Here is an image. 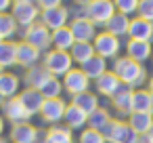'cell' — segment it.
Listing matches in <instances>:
<instances>
[{"instance_id": "6da1fadb", "label": "cell", "mask_w": 153, "mask_h": 143, "mask_svg": "<svg viewBox=\"0 0 153 143\" xmlns=\"http://www.w3.org/2000/svg\"><path fill=\"white\" fill-rule=\"evenodd\" d=\"M111 72L120 78V82H122L124 86H128V88H132V91L140 88V86L145 84V80H147V70L143 67V63L132 61V59L126 57V55L113 59Z\"/></svg>"}, {"instance_id": "7a4b0ae2", "label": "cell", "mask_w": 153, "mask_h": 143, "mask_svg": "<svg viewBox=\"0 0 153 143\" xmlns=\"http://www.w3.org/2000/svg\"><path fill=\"white\" fill-rule=\"evenodd\" d=\"M42 65L46 67V72H48L51 76L63 80V76L74 67V59H71V55L65 53V51L51 49V51H46V53L42 55Z\"/></svg>"}, {"instance_id": "3957f363", "label": "cell", "mask_w": 153, "mask_h": 143, "mask_svg": "<svg viewBox=\"0 0 153 143\" xmlns=\"http://www.w3.org/2000/svg\"><path fill=\"white\" fill-rule=\"evenodd\" d=\"M21 40L27 42V44H32L34 49H38L42 55L53 49V32L48 28H44L40 21L34 23V25H30V28H25L21 32Z\"/></svg>"}, {"instance_id": "277c9868", "label": "cell", "mask_w": 153, "mask_h": 143, "mask_svg": "<svg viewBox=\"0 0 153 143\" xmlns=\"http://www.w3.org/2000/svg\"><path fill=\"white\" fill-rule=\"evenodd\" d=\"M113 0H90V4L84 9V17H88L94 25H107V21L115 15Z\"/></svg>"}, {"instance_id": "5b68a950", "label": "cell", "mask_w": 153, "mask_h": 143, "mask_svg": "<svg viewBox=\"0 0 153 143\" xmlns=\"http://www.w3.org/2000/svg\"><path fill=\"white\" fill-rule=\"evenodd\" d=\"M40 13L42 11L38 9L36 2H13V9H11V15H13V19L17 21V25L21 30L38 23L40 21Z\"/></svg>"}, {"instance_id": "8992f818", "label": "cell", "mask_w": 153, "mask_h": 143, "mask_svg": "<svg viewBox=\"0 0 153 143\" xmlns=\"http://www.w3.org/2000/svg\"><path fill=\"white\" fill-rule=\"evenodd\" d=\"M103 135L109 143H136L138 141V135L130 128V124L124 120H117V118L111 120V124L105 128Z\"/></svg>"}, {"instance_id": "52a82bcc", "label": "cell", "mask_w": 153, "mask_h": 143, "mask_svg": "<svg viewBox=\"0 0 153 143\" xmlns=\"http://www.w3.org/2000/svg\"><path fill=\"white\" fill-rule=\"evenodd\" d=\"M92 46H94V53H97L99 57H103V59H117L120 49H122L120 38L111 36V34L105 32V30L97 34V38L92 40Z\"/></svg>"}, {"instance_id": "ba28073f", "label": "cell", "mask_w": 153, "mask_h": 143, "mask_svg": "<svg viewBox=\"0 0 153 143\" xmlns=\"http://www.w3.org/2000/svg\"><path fill=\"white\" fill-rule=\"evenodd\" d=\"M67 105H69V103H67L63 97H59V99H44L42 109H40L38 116H40V120H42L44 124L55 126V124H59V122L63 120Z\"/></svg>"}, {"instance_id": "9c48e42d", "label": "cell", "mask_w": 153, "mask_h": 143, "mask_svg": "<svg viewBox=\"0 0 153 143\" xmlns=\"http://www.w3.org/2000/svg\"><path fill=\"white\" fill-rule=\"evenodd\" d=\"M0 109H2V118H4L7 122H11V126L23 124V122H30V120H32L30 112L25 109V105L21 103L19 97H13V99L2 101V107H0Z\"/></svg>"}, {"instance_id": "30bf717a", "label": "cell", "mask_w": 153, "mask_h": 143, "mask_svg": "<svg viewBox=\"0 0 153 143\" xmlns=\"http://www.w3.org/2000/svg\"><path fill=\"white\" fill-rule=\"evenodd\" d=\"M63 91L69 93L71 97L82 95V93L90 91V78H88L80 67H71V70L63 76Z\"/></svg>"}, {"instance_id": "8fae6325", "label": "cell", "mask_w": 153, "mask_h": 143, "mask_svg": "<svg viewBox=\"0 0 153 143\" xmlns=\"http://www.w3.org/2000/svg\"><path fill=\"white\" fill-rule=\"evenodd\" d=\"M42 130L38 126H34L32 122H23V124H15L9 130V141L11 143H40L42 141Z\"/></svg>"}, {"instance_id": "7c38bea8", "label": "cell", "mask_w": 153, "mask_h": 143, "mask_svg": "<svg viewBox=\"0 0 153 143\" xmlns=\"http://www.w3.org/2000/svg\"><path fill=\"white\" fill-rule=\"evenodd\" d=\"M69 30H71V34L76 38V42H92L97 38V34H99L97 25L84 15H76L69 21Z\"/></svg>"}, {"instance_id": "4fadbf2b", "label": "cell", "mask_w": 153, "mask_h": 143, "mask_svg": "<svg viewBox=\"0 0 153 143\" xmlns=\"http://www.w3.org/2000/svg\"><path fill=\"white\" fill-rule=\"evenodd\" d=\"M69 9L67 7H57V9H48V11H42L40 13V23L44 28H48L51 32L55 30H61V28H67L69 25Z\"/></svg>"}, {"instance_id": "5bb4252c", "label": "cell", "mask_w": 153, "mask_h": 143, "mask_svg": "<svg viewBox=\"0 0 153 143\" xmlns=\"http://www.w3.org/2000/svg\"><path fill=\"white\" fill-rule=\"evenodd\" d=\"M40 63H42V53L38 49H34L32 44L17 40V65L23 70H30V67L40 65Z\"/></svg>"}, {"instance_id": "9a60e30c", "label": "cell", "mask_w": 153, "mask_h": 143, "mask_svg": "<svg viewBox=\"0 0 153 143\" xmlns=\"http://www.w3.org/2000/svg\"><path fill=\"white\" fill-rule=\"evenodd\" d=\"M19 93H21V78L15 72L0 74V97H2V101L19 97Z\"/></svg>"}, {"instance_id": "2e32d148", "label": "cell", "mask_w": 153, "mask_h": 143, "mask_svg": "<svg viewBox=\"0 0 153 143\" xmlns=\"http://www.w3.org/2000/svg\"><path fill=\"white\" fill-rule=\"evenodd\" d=\"M63 126H67L71 133L74 130H84L88 126V114H84L78 105L69 103L67 109H65V116H63Z\"/></svg>"}, {"instance_id": "e0dca14e", "label": "cell", "mask_w": 153, "mask_h": 143, "mask_svg": "<svg viewBox=\"0 0 153 143\" xmlns=\"http://www.w3.org/2000/svg\"><path fill=\"white\" fill-rule=\"evenodd\" d=\"M94 88H97V95H103V97H109L111 99L122 88V82H120V78L111 70H107L99 80H94Z\"/></svg>"}, {"instance_id": "ac0fdd59", "label": "cell", "mask_w": 153, "mask_h": 143, "mask_svg": "<svg viewBox=\"0 0 153 143\" xmlns=\"http://www.w3.org/2000/svg\"><path fill=\"white\" fill-rule=\"evenodd\" d=\"M128 36H130V40H145V42H151V40H153V23L140 19V17H134V19H130Z\"/></svg>"}, {"instance_id": "d6986e66", "label": "cell", "mask_w": 153, "mask_h": 143, "mask_svg": "<svg viewBox=\"0 0 153 143\" xmlns=\"http://www.w3.org/2000/svg\"><path fill=\"white\" fill-rule=\"evenodd\" d=\"M48 78H51V74H48V72H46V67L40 63V65H34V67L25 70V74H23L21 82L25 84V88H36V91H40V86H42Z\"/></svg>"}, {"instance_id": "ffe728a7", "label": "cell", "mask_w": 153, "mask_h": 143, "mask_svg": "<svg viewBox=\"0 0 153 143\" xmlns=\"http://www.w3.org/2000/svg\"><path fill=\"white\" fill-rule=\"evenodd\" d=\"M19 99H21V103L25 105V109L30 112V116H32V118L40 114L42 103H44V97H42V93H40V91H36V88H21Z\"/></svg>"}, {"instance_id": "44dd1931", "label": "cell", "mask_w": 153, "mask_h": 143, "mask_svg": "<svg viewBox=\"0 0 153 143\" xmlns=\"http://www.w3.org/2000/svg\"><path fill=\"white\" fill-rule=\"evenodd\" d=\"M153 49H151V42H145V40H128L126 44V57H130L132 61H147L151 57Z\"/></svg>"}, {"instance_id": "7402d4cb", "label": "cell", "mask_w": 153, "mask_h": 143, "mask_svg": "<svg viewBox=\"0 0 153 143\" xmlns=\"http://www.w3.org/2000/svg\"><path fill=\"white\" fill-rule=\"evenodd\" d=\"M17 65V40H2L0 42V67L4 72Z\"/></svg>"}, {"instance_id": "603a6c76", "label": "cell", "mask_w": 153, "mask_h": 143, "mask_svg": "<svg viewBox=\"0 0 153 143\" xmlns=\"http://www.w3.org/2000/svg\"><path fill=\"white\" fill-rule=\"evenodd\" d=\"M111 103L120 116H130L132 114V88L122 84V88L111 97Z\"/></svg>"}, {"instance_id": "cb8c5ba5", "label": "cell", "mask_w": 153, "mask_h": 143, "mask_svg": "<svg viewBox=\"0 0 153 143\" xmlns=\"http://www.w3.org/2000/svg\"><path fill=\"white\" fill-rule=\"evenodd\" d=\"M40 143H76L74 141V135L67 126H61V124H55V126H48L42 141Z\"/></svg>"}, {"instance_id": "d4e9b609", "label": "cell", "mask_w": 153, "mask_h": 143, "mask_svg": "<svg viewBox=\"0 0 153 143\" xmlns=\"http://www.w3.org/2000/svg\"><path fill=\"white\" fill-rule=\"evenodd\" d=\"M128 124H130V128H132L138 137H143V135L149 133V128H151V124H153V114L132 112V114L128 116Z\"/></svg>"}, {"instance_id": "484cf974", "label": "cell", "mask_w": 153, "mask_h": 143, "mask_svg": "<svg viewBox=\"0 0 153 143\" xmlns=\"http://www.w3.org/2000/svg\"><path fill=\"white\" fill-rule=\"evenodd\" d=\"M71 103L74 105H78L84 114H94L101 105H99V95L97 93H92V91H86V93H82V95H76V97H71Z\"/></svg>"}, {"instance_id": "4316f807", "label": "cell", "mask_w": 153, "mask_h": 143, "mask_svg": "<svg viewBox=\"0 0 153 143\" xmlns=\"http://www.w3.org/2000/svg\"><path fill=\"white\" fill-rule=\"evenodd\" d=\"M128 28H130V17L122 15V13H115L107 25H105V32H109L111 36L115 38H122V36H128Z\"/></svg>"}, {"instance_id": "83f0119b", "label": "cell", "mask_w": 153, "mask_h": 143, "mask_svg": "<svg viewBox=\"0 0 153 143\" xmlns=\"http://www.w3.org/2000/svg\"><path fill=\"white\" fill-rule=\"evenodd\" d=\"M80 70L90 78V82H92V80H99V78L107 72V59H103V57L94 55V57H90V59L80 67Z\"/></svg>"}, {"instance_id": "f1b7e54d", "label": "cell", "mask_w": 153, "mask_h": 143, "mask_svg": "<svg viewBox=\"0 0 153 143\" xmlns=\"http://www.w3.org/2000/svg\"><path fill=\"white\" fill-rule=\"evenodd\" d=\"M74 44H76V38H74V34H71L69 25H67V28H61V30H55V32H53V49L69 53Z\"/></svg>"}, {"instance_id": "f546056e", "label": "cell", "mask_w": 153, "mask_h": 143, "mask_svg": "<svg viewBox=\"0 0 153 143\" xmlns=\"http://www.w3.org/2000/svg\"><path fill=\"white\" fill-rule=\"evenodd\" d=\"M69 55H71L74 63H78V67H82V65H84V63H86L90 57H94L97 53H94L92 42H76V44L71 46Z\"/></svg>"}, {"instance_id": "4dcf8cb0", "label": "cell", "mask_w": 153, "mask_h": 143, "mask_svg": "<svg viewBox=\"0 0 153 143\" xmlns=\"http://www.w3.org/2000/svg\"><path fill=\"white\" fill-rule=\"evenodd\" d=\"M151 105H153V95L149 91H145V88L132 91V112L151 114Z\"/></svg>"}, {"instance_id": "1f68e13d", "label": "cell", "mask_w": 153, "mask_h": 143, "mask_svg": "<svg viewBox=\"0 0 153 143\" xmlns=\"http://www.w3.org/2000/svg\"><path fill=\"white\" fill-rule=\"evenodd\" d=\"M19 32L17 21L11 13H0V40H13Z\"/></svg>"}, {"instance_id": "d6a6232c", "label": "cell", "mask_w": 153, "mask_h": 143, "mask_svg": "<svg viewBox=\"0 0 153 143\" xmlns=\"http://www.w3.org/2000/svg\"><path fill=\"white\" fill-rule=\"evenodd\" d=\"M111 114L105 109V107H99L94 114H90L88 116V128H94V130H99V133H105V128L111 124Z\"/></svg>"}, {"instance_id": "836d02e7", "label": "cell", "mask_w": 153, "mask_h": 143, "mask_svg": "<svg viewBox=\"0 0 153 143\" xmlns=\"http://www.w3.org/2000/svg\"><path fill=\"white\" fill-rule=\"evenodd\" d=\"M40 93H42V97H44V99H59V97H61V93H63V80H61V78L51 76V78L40 86Z\"/></svg>"}, {"instance_id": "e575fe53", "label": "cell", "mask_w": 153, "mask_h": 143, "mask_svg": "<svg viewBox=\"0 0 153 143\" xmlns=\"http://www.w3.org/2000/svg\"><path fill=\"white\" fill-rule=\"evenodd\" d=\"M78 143H107V139H105V135L103 133H99V130H94V128H84V130H80V137H78Z\"/></svg>"}, {"instance_id": "d590c367", "label": "cell", "mask_w": 153, "mask_h": 143, "mask_svg": "<svg viewBox=\"0 0 153 143\" xmlns=\"http://www.w3.org/2000/svg\"><path fill=\"white\" fill-rule=\"evenodd\" d=\"M138 2L140 0H113V4H115V11L130 17L132 13H138Z\"/></svg>"}, {"instance_id": "8d00e7d4", "label": "cell", "mask_w": 153, "mask_h": 143, "mask_svg": "<svg viewBox=\"0 0 153 143\" xmlns=\"http://www.w3.org/2000/svg\"><path fill=\"white\" fill-rule=\"evenodd\" d=\"M136 17L153 23V0H140V2H138V15Z\"/></svg>"}, {"instance_id": "74e56055", "label": "cell", "mask_w": 153, "mask_h": 143, "mask_svg": "<svg viewBox=\"0 0 153 143\" xmlns=\"http://www.w3.org/2000/svg\"><path fill=\"white\" fill-rule=\"evenodd\" d=\"M38 4L40 11H48V9H57V7H63V0H34Z\"/></svg>"}, {"instance_id": "f35d334b", "label": "cell", "mask_w": 153, "mask_h": 143, "mask_svg": "<svg viewBox=\"0 0 153 143\" xmlns=\"http://www.w3.org/2000/svg\"><path fill=\"white\" fill-rule=\"evenodd\" d=\"M13 0H0V13H11Z\"/></svg>"}, {"instance_id": "ab89813d", "label": "cell", "mask_w": 153, "mask_h": 143, "mask_svg": "<svg viewBox=\"0 0 153 143\" xmlns=\"http://www.w3.org/2000/svg\"><path fill=\"white\" fill-rule=\"evenodd\" d=\"M74 4H78V7H82V9H86V7L90 4V0H74Z\"/></svg>"}, {"instance_id": "60d3db41", "label": "cell", "mask_w": 153, "mask_h": 143, "mask_svg": "<svg viewBox=\"0 0 153 143\" xmlns=\"http://www.w3.org/2000/svg\"><path fill=\"white\" fill-rule=\"evenodd\" d=\"M4 128H7V120L2 118V114H0V137H2V133H4Z\"/></svg>"}, {"instance_id": "b9f144b4", "label": "cell", "mask_w": 153, "mask_h": 143, "mask_svg": "<svg viewBox=\"0 0 153 143\" xmlns=\"http://www.w3.org/2000/svg\"><path fill=\"white\" fill-rule=\"evenodd\" d=\"M136 143H153V141H151L147 135H143V137H138V141H136Z\"/></svg>"}, {"instance_id": "7bdbcfd3", "label": "cell", "mask_w": 153, "mask_h": 143, "mask_svg": "<svg viewBox=\"0 0 153 143\" xmlns=\"http://www.w3.org/2000/svg\"><path fill=\"white\" fill-rule=\"evenodd\" d=\"M149 93H151V95H153V76H151V78H149Z\"/></svg>"}, {"instance_id": "ee69618b", "label": "cell", "mask_w": 153, "mask_h": 143, "mask_svg": "<svg viewBox=\"0 0 153 143\" xmlns=\"http://www.w3.org/2000/svg\"><path fill=\"white\" fill-rule=\"evenodd\" d=\"M147 137H149V139L153 141V124H151V128H149V133H147Z\"/></svg>"}, {"instance_id": "f6af8a7d", "label": "cell", "mask_w": 153, "mask_h": 143, "mask_svg": "<svg viewBox=\"0 0 153 143\" xmlns=\"http://www.w3.org/2000/svg\"><path fill=\"white\" fill-rule=\"evenodd\" d=\"M13 2H34V0H13Z\"/></svg>"}, {"instance_id": "bcb514c9", "label": "cell", "mask_w": 153, "mask_h": 143, "mask_svg": "<svg viewBox=\"0 0 153 143\" xmlns=\"http://www.w3.org/2000/svg\"><path fill=\"white\" fill-rule=\"evenodd\" d=\"M0 143H11L9 139H2V137H0Z\"/></svg>"}, {"instance_id": "7dc6e473", "label": "cell", "mask_w": 153, "mask_h": 143, "mask_svg": "<svg viewBox=\"0 0 153 143\" xmlns=\"http://www.w3.org/2000/svg\"><path fill=\"white\" fill-rule=\"evenodd\" d=\"M0 107H2V97H0Z\"/></svg>"}, {"instance_id": "c3c4849f", "label": "cell", "mask_w": 153, "mask_h": 143, "mask_svg": "<svg viewBox=\"0 0 153 143\" xmlns=\"http://www.w3.org/2000/svg\"><path fill=\"white\" fill-rule=\"evenodd\" d=\"M2 72H4V70H2V67H0V74H2Z\"/></svg>"}, {"instance_id": "681fc988", "label": "cell", "mask_w": 153, "mask_h": 143, "mask_svg": "<svg viewBox=\"0 0 153 143\" xmlns=\"http://www.w3.org/2000/svg\"><path fill=\"white\" fill-rule=\"evenodd\" d=\"M151 114H153V105H151Z\"/></svg>"}, {"instance_id": "f907efd6", "label": "cell", "mask_w": 153, "mask_h": 143, "mask_svg": "<svg viewBox=\"0 0 153 143\" xmlns=\"http://www.w3.org/2000/svg\"><path fill=\"white\" fill-rule=\"evenodd\" d=\"M0 42H2V40H0Z\"/></svg>"}]
</instances>
